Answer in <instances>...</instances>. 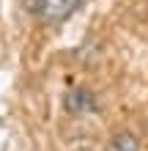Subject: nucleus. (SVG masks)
<instances>
[{"label": "nucleus", "instance_id": "nucleus-1", "mask_svg": "<svg viewBox=\"0 0 148 151\" xmlns=\"http://www.w3.org/2000/svg\"><path fill=\"white\" fill-rule=\"evenodd\" d=\"M82 0H39V17L49 25L63 22L66 17L74 14V8L80 6Z\"/></svg>", "mask_w": 148, "mask_h": 151}, {"label": "nucleus", "instance_id": "nucleus-2", "mask_svg": "<svg viewBox=\"0 0 148 151\" xmlns=\"http://www.w3.org/2000/svg\"><path fill=\"white\" fill-rule=\"evenodd\" d=\"M66 110H69V113L96 110V102H93V96L85 91V88H71V91L66 93Z\"/></svg>", "mask_w": 148, "mask_h": 151}, {"label": "nucleus", "instance_id": "nucleus-3", "mask_svg": "<svg viewBox=\"0 0 148 151\" xmlns=\"http://www.w3.org/2000/svg\"><path fill=\"white\" fill-rule=\"evenodd\" d=\"M107 151H140V140L129 129H118V132H112V137L107 143Z\"/></svg>", "mask_w": 148, "mask_h": 151}]
</instances>
